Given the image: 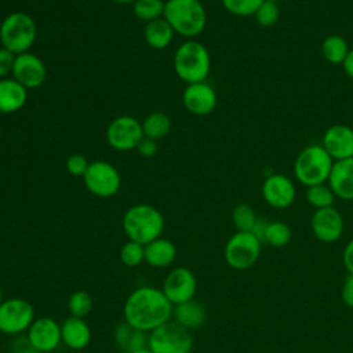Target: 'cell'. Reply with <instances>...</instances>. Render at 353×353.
I'll use <instances>...</instances> for the list:
<instances>
[{"mask_svg":"<svg viewBox=\"0 0 353 353\" xmlns=\"http://www.w3.org/2000/svg\"><path fill=\"white\" fill-rule=\"evenodd\" d=\"M174 305L160 288L153 285L135 288L127 296L123 307L124 321L145 332L170 321Z\"/></svg>","mask_w":353,"mask_h":353,"instance_id":"6da1fadb","label":"cell"},{"mask_svg":"<svg viewBox=\"0 0 353 353\" xmlns=\"http://www.w3.org/2000/svg\"><path fill=\"white\" fill-rule=\"evenodd\" d=\"M163 18L175 34L189 40L199 36L207 25V12L200 0H165Z\"/></svg>","mask_w":353,"mask_h":353,"instance_id":"7a4b0ae2","label":"cell"},{"mask_svg":"<svg viewBox=\"0 0 353 353\" xmlns=\"http://www.w3.org/2000/svg\"><path fill=\"white\" fill-rule=\"evenodd\" d=\"M121 225L128 240L146 245L161 237L164 218L161 212L150 204H135L124 212Z\"/></svg>","mask_w":353,"mask_h":353,"instance_id":"3957f363","label":"cell"},{"mask_svg":"<svg viewBox=\"0 0 353 353\" xmlns=\"http://www.w3.org/2000/svg\"><path fill=\"white\" fill-rule=\"evenodd\" d=\"M174 70L186 84L205 81L211 70V57L207 47L197 40H186L174 54Z\"/></svg>","mask_w":353,"mask_h":353,"instance_id":"277c9868","label":"cell"},{"mask_svg":"<svg viewBox=\"0 0 353 353\" xmlns=\"http://www.w3.org/2000/svg\"><path fill=\"white\" fill-rule=\"evenodd\" d=\"M37 39V26L34 19L23 12L15 11L8 14L0 23L1 47L14 55L28 52Z\"/></svg>","mask_w":353,"mask_h":353,"instance_id":"5b68a950","label":"cell"},{"mask_svg":"<svg viewBox=\"0 0 353 353\" xmlns=\"http://www.w3.org/2000/svg\"><path fill=\"white\" fill-rule=\"evenodd\" d=\"M334 160L321 145L303 148L294 161V175L302 185L312 186L328 181Z\"/></svg>","mask_w":353,"mask_h":353,"instance_id":"8992f818","label":"cell"},{"mask_svg":"<svg viewBox=\"0 0 353 353\" xmlns=\"http://www.w3.org/2000/svg\"><path fill=\"white\" fill-rule=\"evenodd\" d=\"M148 347L153 353H190L193 336L176 321H167L149 332Z\"/></svg>","mask_w":353,"mask_h":353,"instance_id":"52a82bcc","label":"cell"},{"mask_svg":"<svg viewBox=\"0 0 353 353\" xmlns=\"http://www.w3.org/2000/svg\"><path fill=\"white\" fill-rule=\"evenodd\" d=\"M83 181L87 190L101 199L113 197L119 193L121 186V176L117 168L103 160L90 163Z\"/></svg>","mask_w":353,"mask_h":353,"instance_id":"ba28073f","label":"cell"},{"mask_svg":"<svg viewBox=\"0 0 353 353\" xmlns=\"http://www.w3.org/2000/svg\"><path fill=\"white\" fill-rule=\"evenodd\" d=\"M261 247L262 243L251 232H236L225 245V261L233 269H248L258 261Z\"/></svg>","mask_w":353,"mask_h":353,"instance_id":"9c48e42d","label":"cell"},{"mask_svg":"<svg viewBox=\"0 0 353 353\" xmlns=\"http://www.w3.org/2000/svg\"><path fill=\"white\" fill-rule=\"evenodd\" d=\"M34 320V309L23 298H8L0 305V332L19 335L30 327Z\"/></svg>","mask_w":353,"mask_h":353,"instance_id":"30bf717a","label":"cell"},{"mask_svg":"<svg viewBox=\"0 0 353 353\" xmlns=\"http://www.w3.org/2000/svg\"><path fill=\"white\" fill-rule=\"evenodd\" d=\"M143 138L142 123L128 114L117 116L106 128V141L110 148L119 152L137 149L139 141Z\"/></svg>","mask_w":353,"mask_h":353,"instance_id":"8fae6325","label":"cell"},{"mask_svg":"<svg viewBox=\"0 0 353 353\" xmlns=\"http://www.w3.org/2000/svg\"><path fill=\"white\" fill-rule=\"evenodd\" d=\"M161 291L172 305H179L194 298L197 291V280L194 273L185 268H174L164 279Z\"/></svg>","mask_w":353,"mask_h":353,"instance_id":"7c38bea8","label":"cell"},{"mask_svg":"<svg viewBox=\"0 0 353 353\" xmlns=\"http://www.w3.org/2000/svg\"><path fill=\"white\" fill-rule=\"evenodd\" d=\"M11 77L19 81L25 88H39L47 77V69L40 57L28 51L15 55Z\"/></svg>","mask_w":353,"mask_h":353,"instance_id":"4fadbf2b","label":"cell"},{"mask_svg":"<svg viewBox=\"0 0 353 353\" xmlns=\"http://www.w3.org/2000/svg\"><path fill=\"white\" fill-rule=\"evenodd\" d=\"M26 338L33 350L50 353L62 342L61 325L52 317H37L28 328Z\"/></svg>","mask_w":353,"mask_h":353,"instance_id":"5bb4252c","label":"cell"},{"mask_svg":"<svg viewBox=\"0 0 353 353\" xmlns=\"http://www.w3.org/2000/svg\"><path fill=\"white\" fill-rule=\"evenodd\" d=\"M310 226L313 234L323 243H334L339 240L343 233V216L342 214L334 208H320L316 210L310 219Z\"/></svg>","mask_w":353,"mask_h":353,"instance_id":"9a60e30c","label":"cell"},{"mask_svg":"<svg viewBox=\"0 0 353 353\" xmlns=\"http://www.w3.org/2000/svg\"><path fill=\"white\" fill-rule=\"evenodd\" d=\"M295 194L294 182L283 174H272L262 183V197L276 210L290 207L295 200Z\"/></svg>","mask_w":353,"mask_h":353,"instance_id":"2e32d148","label":"cell"},{"mask_svg":"<svg viewBox=\"0 0 353 353\" xmlns=\"http://www.w3.org/2000/svg\"><path fill=\"white\" fill-rule=\"evenodd\" d=\"M185 108L196 116H207L214 112L218 98L215 90L205 81L188 84L182 94Z\"/></svg>","mask_w":353,"mask_h":353,"instance_id":"e0dca14e","label":"cell"},{"mask_svg":"<svg viewBox=\"0 0 353 353\" xmlns=\"http://www.w3.org/2000/svg\"><path fill=\"white\" fill-rule=\"evenodd\" d=\"M321 146L334 161L353 157V128L346 124H334L325 130Z\"/></svg>","mask_w":353,"mask_h":353,"instance_id":"ac0fdd59","label":"cell"},{"mask_svg":"<svg viewBox=\"0 0 353 353\" xmlns=\"http://www.w3.org/2000/svg\"><path fill=\"white\" fill-rule=\"evenodd\" d=\"M327 183L335 197L353 200V157L334 161Z\"/></svg>","mask_w":353,"mask_h":353,"instance_id":"d6986e66","label":"cell"},{"mask_svg":"<svg viewBox=\"0 0 353 353\" xmlns=\"http://www.w3.org/2000/svg\"><path fill=\"white\" fill-rule=\"evenodd\" d=\"M91 328L84 319L70 316L61 324L62 343L72 350L85 349L91 342Z\"/></svg>","mask_w":353,"mask_h":353,"instance_id":"ffe728a7","label":"cell"},{"mask_svg":"<svg viewBox=\"0 0 353 353\" xmlns=\"http://www.w3.org/2000/svg\"><path fill=\"white\" fill-rule=\"evenodd\" d=\"M28 88L14 77L0 79V113H14L22 109L28 101Z\"/></svg>","mask_w":353,"mask_h":353,"instance_id":"44dd1931","label":"cell"},{"mask_svg":"<svg viewBox=\"0 0 353 353\" xmlns=\"http://www.w3.org/2000/svg\"><path fill=\"white\" fill-rule=\"evenodd\" d=\"M176 258L175 244L164 237H159L145 245V262L152 268H168Z\"/></svg>","mask_w":353,"mask_h":353,"instance_id":"7402d4cb","label":"cell"},{"mask_svg":"<svg viewBox=\"0 0 353 353\" xmlns=\"http://www.w3.org/2000/svg\"><path fill=\"white\" fill-rule=\"evenodd\" d=\"M172 314L175 317V321L188 330L201 327L207 319L205 307L194 299L175 305Z\"/></svg>","mask_w":353,"mask_h":353,"instance_id":"603a6c76","label":"cell"},{"mask_svg":"<svg viewBox=\"0 0 353 353\" xmlns=\"http://www.w3.org/2000/svg\"><path fill=\"white\" fill-rule=\"evenodd\" d=\"M175 36L171 25L161 17L152 22H148L143 29V39L153 50L167 48Z\"/></svg>","mask_w":353,"mask_h":353,"instance_id":"cb8c5ba5","label":"cell"},{"mask_svg":"<svg viewBox=\"0 0 353 353\" xmlns=\"http://www.w3.org/2000/svg\"><path fill=\"white\" fill-rule=\"evenodd\" d=\"M114 341L120 350L124 353H131L138 349L148 346V335L145 331H141L128 323L123 321L116 327Z\"/></svg>","mask_w":353,"mask_h":353,"instance_id":"d4e9b609","label":"cell"},{"mask_svg":"<svg viewBox=\"0 0 353 353\" xmlns=\"http://www.w3.org/2000/svg\"><path fill=\"white\" fill-rule=\"evenodd\" d=\"M347 41L339 34H330L324 37L320 46V52L323 58L332 65H342L347 52H349Z\"/></svg>","mask_w":353,"mask_h":353,"instance_id":"484cf974","label":"cell"},{"mask_svg":"<svg viewBox=\"0 0 353 353\" xmlns=\"http://www.w3.org/2000/svg\"><path fill=\"white\" fill-rule=\"evenodd\" d=\"M142 123L143 137L152 138L154 141H160L171 131V120L163 112L149 113Z\"/></svg>","mask_w":353,"mask_h":353,"instance_id":"4316f807","label":"cell"},{"mask_svg":"<svg viewBox=\"0 0 353 353\" xmlns=\"http://www.w3.org/2000/svg\"><path fill=\"white\" fill-rule=\"evenodd\" d=\"M165 0H137L132 4V14L145 23L159 19L164 14Z\"/></svg>","mask_w":353,"mask_h":353,"instance_id":"83f0119b","label":"cell"},{"mask_svg":"<svg viewBox=\"0 0 353 353\" xmlns=\"http://www.w3.org/2000/svg\"><path fill=\"white\" fill-rule=\"evenodd\" d=\"M305 197H306L307 203L312 207H314L316 210L332 207L334 200H335V194L331 190V188L328 186V183L327 185L325 183H319V185L307 186Z\"/></svg>","mask_w":353,"mask_h":353,"instance_id":"f1b7e54d","label":"cell"},{"mask_svg":"<svg viewBox=\"0 0 353 353\" xmlns=\"http://www.w3.org/2000/svg\"><path fill=\"white\" fill-rule=\"evenodd\" d=\"M291 240V229L283 221H273L268 223L263 243L272 247H284Z\"/></svg>","mask_w":353,"mask_h":353,"instance_id":"f546056e","label":"cell"},{"mask_svg":"<svg viewBox=\"0 0 353 353\" xmlns=\"http://www.w3.org/2000/svg\"><path fill=\"white\" fill-rule=\"evenodd\" d=\"M258 216L250 204H237L232 211V221L237 232H251Z\"/></svg>","mask_w":353,"mask_h":353,"instance_id":"4dcf8cb0","label":"cell"},{"mask_svg":"<svg viewBox=\"0 0 353 353\" xmlns=\"http://www.w3.org/2000/svg\"><path fill=\"white\" fill-rule=\"evenodd\" d=\"M92 306H94V301L91 294L83 290L74 291L68 301V309L70 312V316L80 317V319H84L87 314H90V312L92 310Z\"/></svg>","mask_w":353,"mask_h":353,"instance_id":"1f68e13d","label":"cell"},{"mask_svg":"<svg viewBox=\"0 0 353 353\" xmlns=\"http://www.w3.org/2000/svg\"><path fill=\"white\" fill-rule=\"evenodd\" d=\"M120 261L127 268L139 266L145 261V245L128 240L120 250Z\"/></svg>","mask_w":353,"mask_h":353,"instance_id":"d6a6232c","label":"cell"},{"mask_svg":"<svg viewBox=\"0 0 353 353\" xmlns=\"http://www.w3.org/2000/svg\"><path fill=\"white\" fill-rule=\"evenodd\" d=\"M254 17L259 26L270 28L279 21V17H280L279 4L274 1H270V0H263L262 4L255 11Z\"/></svg>","mask_w":353,"mask_h":353,"instance_id":"836d02e7","label":"cell"},{"mask_svg":"<svg viewBox=\"0 0 353 353\" xmlns=\"http://www.w3.org/2000/svg\"><path fill=\"white\" fill-rule=\"evenodd\" d=\"M263 0H221L223 8L236 17H251Z\"/></svg>","mask_w":353,"mask_h":353,"instance_id":"e575fe53","label":"cell"},{"mask_svg":"<svg viewBox=\"0 0 353 353\" xmlns=\"http://www.w3.org/2000/svg\"><path fill=\"white\" fill-rule=\"evenodd\" d=\"M66 171L73 175V176H84L90 161L87 160L85 156L80 154V153H73L66 159Z\"/></svg>","mask_w":353,"mask_h":353,"instance_id":"d590c367","label":"cell"},{"mask_svg":"<svg viewBox=\"0 0 353 353\" xmlns=\"http://www.w3.org/2000/svg\"><path fill=\"white\" fill-rule=\"evenodd\" d=\"M14 59H15V55L11 51L6 50L4 47H0V79H6L11 76Z\"/></svg>","mask_w":353,"mask_h":353,"instance_id":"8d00e7d4","label":"cell"},{"mask_svg":"<svg viewBox=\"0 0 353 353\" xmlns=\"http://www.w3.org/2000/svg\"><path fill=\"white\" fill-rule=\"evenodd\" d=\"M137 150L143 157H153L157 153V141H154L152 138H148V137H143L139 141V143L137 146Z\"/></svg>","mask_w":353,"mask_h":353,"instance_id":"74e56055","label":"cell"},{"mask_svg":"<svg viewBox=\"0 0 353 353\" xmlns=\"http://www.w3.org/2000/svg\"><path fill=\"white\" fill-rule=\"evenodd\" d=\"M342 301L347 307L353 309V274H347L342 284Z\"/></svg>","mask_w":353,"mask_h":353,"instance_id":"f35d334b","label":"cell"},{"mask_svg":"<svg viewBox=\"0 0 353 353\" xmlns=\"http://www.w3.org/2000/svg\"><path fill=\"white\" fill-rule=\"evenodd\" d=\"M343 265L349 274H353V239L346 244L343 250Z\"/></svg>","mask_w":353,"mask_h":353,"instance_id":"ab89813d","label":"cell"},{"mask_svg":"<svg viewBox=\"0 0 353 353\" xmlns=\"http://www.w3.org/2000/svg\"><path fill=\"white\" fill-rule=\"evenodd\" d=\"M268 221L266 219H262V218H258L254 228L251 229V233L261 241L263 243L265 240V232H266V228H268Z\"/></svg>","mask_w":353,"mask_h":353,"instance_id":"60d3db41","label":"cell"},{"mask_svg":"<svg viewBox=\"0 0 353 353\" xmlns=\"http://www.w3.org/2000/svg\"><path fill=\"white\" fill-rule=\"evenodd\" d=\"M33 349L28 341V338H18L17 341H14L11 352L12 353H30Z\"/></svg>","mask_w":353,"mask_h":353,"instance_id":"b9f144b4","label":"cell"},{"mask_svg":"<svg viewBox=\"0 0 353 353\" xmlns=\"http://www.w3.org/2000/svg\"><path fill=\"white\" fill-rule=\"evenodd\" d=\"M342 68H343L345 73L347 74V77H350L353 80V48L349 50V52L342 63Z\"/></svg>","mask_w":353,"mask_h":353,"instance_id":"7bdbcfd3","label":"cell"},{"mask_svg":"<svg viewBox=\"0 0 353 353\" xmlns=\"http://www.w3.org/2000/svg\"><path fill=\"white\" fill-rule=\"evenodd\" d=\"M117 4H134L137 0H113Z\"/></svg>","mask_w":353,"mask_h":353,"instance_id":"ee69618b","label":"cell"},{"mask_svg":"<svg viewBox=\"0 0 353 353\" xmlns=\"http://www.w3.org/2000/svg\"><path fill=\"white\" fill-rule=\"evenodd\" d=\"M131 353H153V352L146 346V347H143V349H138V350H134V352H131Z\"/></svg>","mask_w":353,"mask_h":353,"instance_id":"f6af8a7d","label":"cell"},{"mask_svg":"<svg viewBox=\"0 0 353 353\" xmlns=\"http://www.w3.org/2000/svg\"><path fill=\"white\" fill-rule=\"evenodd\" d=\"M3 301H4V299H3V290H1V287H0V305L3 303Z\"/></svg>","mask_w":353,"mask_h":353,"instance_id":"bcb514c9","label":"cell"},{"mask_svg":"<svg viewBox=\"0 0 353 353\" xmlns=\"http://www.w3.org/2000/svg\"><path fill=\"white\" fill-rule=\"evenodd\" d=\"M270 1H274V3H277V4H279V3H280V1H283V0H270Z\"/></svg>","mask_w":353,"mask_h":353,"instance_id":"7dc6e473","label":"cell"},{"mask_svg":"<svg viewBox=\"0 0 353 353\" xmlns=\"http://www.w3.org/2000/svg\"><path fill=\"white\" fill-rule=\"evenodd\" d=\"M30 353H41V352H37V350H32Z\"/></svg>","mask_w":353,"mask_h":353,"instance_id":"c3c4849f","label":"cell"}]
</instances>
